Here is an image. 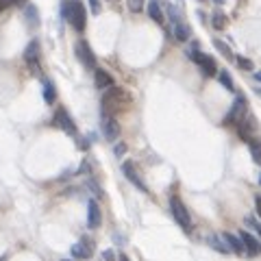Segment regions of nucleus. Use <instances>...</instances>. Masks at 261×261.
<instances>
[{
    "label": "nucleus",
    "mask_w": 261,
    "mask_h": 261,
    "mask_svg": "<svg viewBox=\"0 0 261 261\" xmlns=\"http://www.w3.org/2000/svg\"><path fill=\"white\" fill-rule=\"evenodd\" d=\"M44 100L48 102V105H53V102L57 100V92H55V83H53V81H48V78H46V81H44Z\"/></svg>",
    "instance_id": "18"
},
{
    "label": "nucleus",
    "mask_w": 261,
    "mask_h": 261,
    "mask_svg": "<svg viewBox=\"0 0 261 261\" xmlns=\"http://www.w3.org/2000/svg\"><path fill=\"white\" fill-rule=\"evenodd\" d=\"M72 255L76 259H90L92 255H94V240H92V237H81V240L72 246Z\"/></svg>",
    "instance_id": "9"
},
{
    "label": "nucleus",
    "mask_w": 261,
    "mask_h": 261,
    "mask_svg": "<svg viewBox=\"0 0 261 261\" xmlns=\"http://www.w3.org/2000/svg\"><path fill=\"white\" fill-rule=\"evenodd\" d=\"M244 113H246V98L244 96H237L235 102H233V107H231V111L226 113L224 124H226V127H228V124H237L242 118H244Z\"/></svg>",
    "instance_id": "8"
},
{
    "label": "nucleus",
    "mask_w": 261,
    "mask_h": 261,
    "mask_svg": "<svg viewBox=\"0 0 261 261\" xmlns=\"http://www.w3.org/2000/svg\"><path fill=\"white\" fill-rule=\"evenodd\" d=\"M24 59L29 63V68L33 70L35 76H41V65H39V41L37 39H31V44L26 46L24 50Z\"/></svg>",
    "instance_id": "6"
},
{
    "label": "nucleus",
    "mask_w": 261,
    "mask_h": 261,
    "mask_svg": "<svg viewBox=\"0 0 261 261\" xmlns=\"http://www.w3.org/2000/svg\"><path fill=\"white\" fill-rule=\"evenodd\" d=\"M248 148H250V155H253V159L255 163H259L261 166V139H250L248 142Z\"/></svg>",
    "instance_id": "20"
},
{
    "label": "nucleus",
    "mask_w": 261,
    "mask_h": 261,
    "mask_svg": "<svg viewBox=\"0 0 261 261\" xmlns=\"http://www.w3.org/2000/svg\"><path fill=\"white\" fill-rule=\"evenodd\" d=\"M224 242L228 244V248L233 250V253H237V255H242L244 253V242H242V237L240 235H233V233H224Z\"/></svg>",
    "instance_id": "15"
},
{
    "label": "nucleus",
    "mask_w": 261,
    "mask_h": 261,
    "mask_svg": "<svg viewBox=\"0 0 261 261\" xmlns=\"http://www.w3.org/2000/svg\"><path fill=\"white\" fill-rule=\"evenodd\" d=\"M102 222V213H100V207H98L96 200H90L87 203V226L90 228H98Z\"/></svg>",
    "instance_id": "11"
},
{
    "label": "nucleus",
    "mask_w": 261,
    "mask_h": 261,
    "mask_svg": "<svg viewBox=\"0 0 261 261\" xmlns=\"http://www.w3.org/2000/svg\"><path fill=\"white\" fill-rule=\"evenodd\" d=\"M90 4H92V11H94V13L100 11V9H98V0H90Z\"/></svg>",
    "instance_id": "30"
},
{
    "label": "nucleus",
    "mask_w": 261,
    "mask_h": 261,
    "mask_svg": "<svg viewBox=\"0 0 261 261\" xmlns=\"http://www.w3.org/2000/svg\"><path fill=\"white\" fill-rule=\"evenodd\" d=\"M120 261H130V259L127 257V255H120Z\"/></svg>",
    "instance_id": "34"
},
{
    "label": "nucleus",
    "mask_w": 261,
    "mask_h": 261,
    "mask_svg": "<svg viewBox=\"0 0 261 261\" xmlns=\"http://www.w3.org/2000/svg\"><path fill=\"white\" fill-rule=\"evenodd\" d=\"M61 16H63V20H68L70 24H72L74 31H78V33L85 31L87 13H85V4H83L81 0H68V2H63Z\"/></svg>",
    "instance_id": "1"
},
{
    "label": "nucleus",
    "mask_w": 261,
    "mask_h": 261,
    "mask_svg": "<svg viewBox=\"0 0 261 261\" xmlns=\"http://www.w3.org/2000/svg\"><path fill=\"white\" fill-rule=\"evenodd\" d=\"M218 78H220V83L226 87L228 92H233V90H235V85H233V78L228 76V72H226V70H222V72L218 74Z\"/></svg>",
    "instance_id": "22"
},
{
    "label": "nucleus",
    "mask_w": 261,
    "mask_h": 261,
    "mask_svg": "<svg viewBox=\"0 0 261 261\" xmlns=\"http://www.w3.org/2000/svg\"><path fill=\"white\" fill-rule=\"evenodd\" d=\"M122 172H124V176H127V179H129L137 189H142V192H148L146 183L142 181V176H139V172H137V168H135L133 161H124V163H122Z\"/></svg>",
    "instance_id": "10"
},
{
    "label": "nucleus",
    "mask_w": 261,
    "mask_h": 261,
    "mask_svg": "<svg viewBox=\"0 0 261 261\" xmlns=\"http://www.w3.org/2000/svg\"><path fill=\"white\" fill-rule=\"evenodd\" d=\"M53 124L57 129H61L63 133H68V135H76V124H74V120L70 118V113L65 111V107H59L57 111H55V115H53Z\"/></svg>",
    "instance_id": "4"
},
{
    "label": "nucleus",
    "mask_w": 261,
    "mask_h": 261,
    "mask_svg": "<svg viewBox=\"0 0 261 261\" xmlns=\"http://www.w3.org/2000/svg\"><path fill=\"white\" fill-rule=\"evenodd\" d=\"M209 244H211L216 250H220V253H228V250H231V248H228V246L222 244V240H220V237H218V235H211V237H209Z\"/></svg>",
    "instance_id": "23"
},
{
    "label": "nucleus",
    "mask_w": 261,
    "mask_h": 261,
    "mask_svg": "<svg viewBox=\"0 0 261 261\" xmlns=\"http://www.w3.org/2000/svg\"><path fill=\"white\" fill-rule=\"evenodd\" d=\"M7 4H9V2H7V0H0V11H2V9H4V7H7Z\"/></svg>",
    "instance_id": "33"
},
{
    "label": "nucleus",
    "mask_w": 261,
    "mask_h": 261,
    "mask_svg": "<svg viewBox=\"0 0 261 261\" xmlns=\"http://www.w3.org/2000/svg\"><path fill=\"white\" fill-rule=\"evenodd\" d=\"M105 259H107V261H115V255H113V250H105Z\"/></svg>",
    "instance_id": "28"
},
{
    "label": "nucleus",
    "mask_w": 261,
    "mask_h": 261,
    "mask_svg": "<svg viewBox=\"0 0 261 261\" xmlns=\"http://www.w3.org/2000/svg\"><path fill=\"white\" fill-rule=\"evenodd\" d=\"M240 237H242V242H244V248L248 250L250 257H255V255H261V242L257 240V237H253L248 231H242Z\"/></svg>",
    "instance_id": "12"
},
{
    "label": "nucleus",
    "mask_w": 261,
    "mask_h": 261,
    "mask_svg": "<svg viewBox=\"0 0 261 261\" xmlns=\"http://www.w3.org/2000/svg\"><path fill=\"white\" fill-rule=\"evenodd\" d=\"M189 35H192L189 26L183 24V22H176V24H174V37H176V39H179V41H187Z\"/></svg>",
    "instance_id": "17"
},
{
    "label": "nucleus",
    "mask_w": 261,
    "mask_h": 261,
    "mask_svg": "<svg viewBox=\"0 0 261 261\" xmlns=\"http://www.w3.org/2000/svg\"><path fill=\"white\" fill-rule=\"evenodd\" d=\"M246 224H250V226H253V228H255V231H257V233H259V235H261V222H255V220H253V218H246Z\"/></svg>",
    "instance_id": "27"
},
{
    "label": "nucleus",
    "mask_w": 261,
    "mask_h": 261,
    "mask_svg": "<svg viewBox=\"0 0 261 261\" xmlns=\"http://www.w3.org/2000/svg\"><path fill=\"white\" fill-rule=\"evenodd\" d=\"M124 150H127V146H124V144H120V146H115V155H122Z\"/></svg>",
    "instance_id": "29"
},
{
    "label": "nucleus",
    "mask_w": 261,
    "mask_h": 261,
    "mask_svg": "<svg viewBox=\"0 0 261 261\" xmlns=\"http://www.w3.org/2000/svg\"><path fill=\"white\" fill-rule=\"evenodd\" d=\"M94 83H96L98 90H109V87H113V76H111L107 70L96 68L94 70Z\"/></svg>",
    "instance_id": "13"
},
{
    "label": "nucleus",
    "mask_w": 261,
    "mask_h": 261,
    "mask_svg": "<svg viewBox=\"0 0 261 261\" xmlns=\"http://www.w3.org/2000/svg\"><path fill=\"white\" fill-rule=\"evenodd\" d=\"M11 2H13V4H26L29 0H11Z\"/></svg>",
    "instance_id": "32"
},
{
    "label": "nucleus",
    "mask_w": 261,
    "mask_h": 261,
    "mask_svg": "<svg viewBox=\"0 0 261 261\" xmlns=\"http://www.w3.org/2000/svg\"><path fill=\"white\" fill-rule=\"evenodd\" d=\"M253 129H255V124L250 118H242L240 122H237V133H240V137L244 139L246 144L253 139Z\"/></svg>",
    "instance_id": "14"
},
{
    "label": "nucleus",
    "mask_w": 261,
    "mask_h": 261,
    "mask_svg": "<svg viewBox=\"0 0 261 261\" xmlns=\"http://www.w3.org/2000/svg\"><path fill=\"white\" fill-rule=\"evenodd\" d=\"M24 16H26V20H29V24L39 26V13H37V7H35V4H26Z\"/></svg>",
    "instance_id": "19"
},
{
    "label": "nucleus",
    "mask_w": 261,
    "mask_h": 261,
    "mask_svg": "<svg viewBox=\"0 0 261 261\" xmlns=\"http://www.w3.org/2000/svg\"><path fill=\"white\" fill-rule=\"evenodd\" d=\"M76 57H78V61L83 63V68H87V70H92V72H94V70L98 68L96 65V55L92 53V48H90V44H87V41H76Z\"/></svg>",
    "instance_id": "5"
},
{
    "label": "nucleus",
    "mask_w": 261,
    "mask_h": 261,
    "mask_svg": "<svg viewBox=\"0 0 261 261\" xmlns=\"http://www.w3.org/2000/svg\"><path fill=\"white\" fill-rule=\"evenodd\" d=\"M255 78H257V81L261 83V72H255Z\"/></svg>",
    "instance_id": "35"
},
{
    "label": "nucleus",
    "mask_w": 261,
    "mask_h": 261,
    "mask_svg": "<svg viewBox=\"0 0 261 261\" xmlns=\"http://www.w3.org/2000/svg\"><path fill=\"white\" fill-rule=\"evenodd\" d=\"M257 92H259V94H261V90H257Z\"/></svg>",
    "instance_id": "38"
},
{
    "label": "nucleus",
    "mask_w": 261,
    "mask_h": 261,
    "mask_svg": "<svg viewBox=\"0 0 261 261\" xmlns=\"http://www.w3.org/2000/svg\"><path fill=\"white\" fill-rule=\"evenodd\" d=\"M109 2H113V0H109Z\"/></svg>",
    "instance_id": "39"
},
{
    "label": "nucleus",
    "mask_w": 261,
    "mask_h": 261,
    "mask_svg": "<svg viewBox=\"0 0 261 261\" xmlns=\"http://www.w3.org/2000/svg\"><path fill=\"white\" fill-rule=\"evenodd\" d=\"M213 2H216V4H222V2H224V0H213Z\"/></svg>",
    "instance_id": "36"
},
{
    "label": "nucleus",
    "mask_w": 261,
    "mask_h": 261,
    "mask_svg": "<svg viewBox=\"0 0 261 261\" xmlns=\"http://www.w3.org/2000/svg\"><path fill=\"white\" fill-rule=\"evenodd\" d=\"M211 24H213V29L222 31L226 26V16L222 11H216V13H213V18H211Z\"/></svg>",
    "instance_id": "21"
},
{
    "label": "nucleus",
    "mask_w": 261,
    "mask_h": 261,
    "mask_svg": "<svg viewBox=\"0 0 261 261\" xmlns=\"http://www.w3.org/2000/svg\"><path fill=\"white\" fill-rule=\"evenodd\" d=\"M237 65H240L242 70H253V61L246 57H237Z\"/></svg>",
    "instance_id": "25"
},
{
    "label": "nucleus",
    "mask_w": 261,
    "mask_h": 261,
    "mask_svg": "<svg viewBox=\"0 0 261 261\" xmlns=\"http://www.w3.org/2000/svg\"><path fill=\"white\" fill-rule=\"evenodd\" d=\"M100 129H102V135H105L109 142H115V139H118V135H120V124H118V120H115L111 113H102V118H100Z\"/></svg>",
    "instance_id": "7"
},
{
    "label": "nucleus",
    "mask_w": 261,
    "mask_h": 261,
    "mask_svg": "<svg viewBox=\"0 0 261 261\" xmlns=\"http://www.w3.org/2000/svg\"><path fill=\"white\" fill-rule=\"evenodd\" d=\"M255 205H257V213L261 216V196H257V198H255Z\"/></svg>",
    "instance_id": "31"
},
{
    "label": "nucleus",
    "mask_w": 261,
    "mask_h": 261,
    "mask_svg": "<svg viewBox=\"0 0 261 261\" xmlns=\"http://www.w3.org/2000/svg\"><path fill=\"white\" fill-rule=\"evenodd\" d=\"M130 11H142L144 9V0H127Z\"/></svg>",
    "instance_id": "24"
},
{
    "label": "nucleus",
    "mask_w": 261,
    "mask_h": 261,
    "mask_svg": "<svg viewBox=\"0 0 261 261\" xmlns=\"http://www.w3.org/2000/svg\"><path fill=\"white\" fill-rule=\"evenodd\" d=\"M200 2H203V0H200Z\"/></svg>",
    "instance_id": "40"
},
{
    "label": "nucleus",
    "mask_w": 261,
    "mask_h": 261,
    "mask_svg": "<svg viewBox=\"0 0 261 261\" xmlns=\"http://www.w3.org/2000/svg\"><path fill=\"white\" fill-rule=\"evenodd\" d=\"M148 16H150L152 22L163 24V11H161V4L157 2V0H150V2H148Z\"/></svg>",
    "instance_id": "16"
},
{
    "label": "nucleus",
    "mask_w": 261,
    "mask_h": 261,
    "mask_svg": "<svg viewBox=\"0 0 261 261\" xmlns=\"http://www.w3.org/2000/svg\"><path fill=\"white\" fill-rule=\"evenodd\" d=\"M213 44H216V48H218V50H222V53H224L226 57L231 59V50H228V46H226V44H222L220 39H216V41H213Z\"/></svg>",
    "instance_id": "26"
},
{
    "label": "nucleus",
    "mask_w": 261,
    "mask_h": 261,
    "mask_svg": "<svg viewBox=\"0 0 261 261\" xmlns=\"http://www.w3.org/2000/svg\"><path fill=\"white\" fill-rule=\"evenodd\" d=\"M259 185H261V176H259Z\"/></svg>",
    "instance_id": "37"
},
{
    "label": "nucleus",
    "mask_w": 261,
    "mask_h": 261,
    "mask_svg": "<svg viewBox=\"0 0 261 261\" xmlns=\"http://www.w3.org/2000/svg\"><path fill=\"white\" fill-rule=\"evenodd\" d=\"M189 57H192V61H196L203 68V74L205 76H216L218 74V65H216V59L213 57H209V55H205V53H198V48L194 46V50L189 53Z\"/></svg>",
    "instance_id": "3"
},
{
    "label": "nucleus",
    "mask_w": 261,
    "mask_h": 261,
    "mask_svg": "<svg viewBox=\"0 0 261 261\" xmlns=\"http://www.w3.org/2000/svg\"><path fill=\"white\" fill-rule=\"evenodd\" d=\"M170 211H172V216H174L176 224L183 228V231H192V218H189L187 207L183 205V200H181L179 196H172L170 198Z\"/></svg>",
    "instance_id": "2"
}]
</instances>
